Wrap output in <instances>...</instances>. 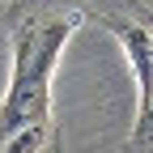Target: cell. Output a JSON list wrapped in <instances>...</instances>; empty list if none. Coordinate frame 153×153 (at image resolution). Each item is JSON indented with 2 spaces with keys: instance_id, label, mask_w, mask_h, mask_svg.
Wrapping results in <instances>:
<instances>
[{
  "instance_id": "obj_2",
  "label": "cell",
  "mask_w": 153,
  "mask_h": 153,
  "mask_svg": "<svg viewBox=\"0 0 153 153\" xmlns=\"http://www.w3.org/2000/svg\"><path fill=\"white\" fill-rule=\"evenodd\" d=\"M132 140H136V145H153V106L136 119V132H132Z\"/></svg>"
},
{
  "instance_id": "obj_1",
  "label": "cell",
  "mask_w": 153,
  "mask_h": 153,
  "mask_svg": "<svg viewBox=\"0 0 153 153\" xmlns=\"http://www.w3.org/2000/svg\"><path fill=\"white\" fill-rule=\"evenodd\" d=\"M81 9L68 0H17L4 17L13 72L0 102V153H55L51 76L64 43L81 26Z\"/></svg>"
}]
</instances>
